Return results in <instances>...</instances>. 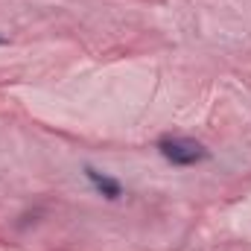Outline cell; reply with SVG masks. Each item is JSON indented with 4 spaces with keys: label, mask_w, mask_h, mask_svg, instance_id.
I'll use <instances>...</instances> for the list:
<instances>
[{
    "label": "cell",
    "mask_w": 251,
    "mask_h": 251,
    "mask_svg": "<svg viewBox=\"0 0 251 251\" xmlns=\"http://www.w3.org/2000/svg\"><path fill=\"white\" fill-rule=\"evenodd\" d=\"M158 149L170 164H178V167H193V164L207 161V149L190 137H161Z\"/></svg>",
    "instance_id": "6da1fadb"
},
{
    "label": "cell",
    "mask_w": 251,
    "mask_h": 251,
    "mask_svg": "<svg viewBox=\"0 0 251 251\" xmlns=\"http://www.w3.org/2000/svg\"><path fill=\"white\" fill-rule=\"evenodd\" d=\"M85 176L91 178V184L100 190L105 199H120L123 187H120V181H117V178H111V176H102V173H100V170H94V167H88V170H85Z\"/></svg>",
    "instance_id": "7a4b0ae2"
},
{
    "label": "cell",
    "mask_w": 251,
    "mask_h": 251,
    "mask_svg": "<svg viewBox=\"0 0 251 251\" xmlns=\"http://www.w3.org/2000/svg\"><path fill=\"white\" fill-rule=\"evenodd\" d=\"M0 44H6V41H3V38H0Z\"/></svg>",
    "instance_id": "3957f363"
}]
</instances>
